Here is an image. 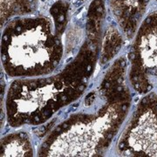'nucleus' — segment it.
<instances>
[{
    "label": "nucleus",
    "instance_id": "1",
    "mask_svg": "<svg viewBox=\"0 0 157 157\" xmlns=\"http://www.w3.org/2000/svg\"><path fill=\"white\" fill-rule=\"evenodd\" d=\"M93 82V88L50 129L39 145V156H101L112 146L130 113L128 62L119 57Z\"/></svg>",
    "mask_w": 157,
    "mask_h": 157
},
{
    "label": "nucleus",
    "instance_id": "2",
    "mask_svg": "<svg viewBox=\"0 0 157 157\" xmlns=\"http://www.w3.org/2000/svg\"><path fill=\"white\" fill-rule=\"evenodd\" d=\"M101 25H86V39L78 52L56 73L33 78H16L6 96V118L11 128L40 126L87 90L99 64Z\"/></svg>",
    "mask_w": 157,
    "mask_h": 157
},
{
    "label": "nucleus",
    "instance_id": "3",
    "mask_svg": "<svg viewBox=\"0 0 157 157\" xmlns=\"http://www.w3.org/2000/svg\"><path fill=\"white\" fill-rule=\"evenodd\" d=\"M56 24V22H55ZM66 27L52 28L45 17L17 18L10 22L2 36L1 60L4 72L11 78H33L56 73L66 62L62 42Z\"/></svg>",
    "mask_w": 157,
    "mask_h": 157
},
{
    "label": "nucleus",
    "instance_id": "4",
    "mask_svg": "<svg viewBox=\"0 0 157 157\" xmlns=\"http://www.w3.org/2000/svg\"><path fill=\"white\" fill-rule=\"evenodd\" d=\"M121 156H157V93L144 94L134 107L116 144Z\"/></svg>",
    "mask_w": 157,
    "mask_h": 157
},
{
    "label": "nucleus",
    "instance_id": "5",
    "mask_svg": "<svg viewBox=\"0 0 157 157\" xmlns=\"http://www.w3.org/2000/svg\"><path fill=\"white\" fill-rule=\"evenodd\" d=\"M128 59V76L131 88L142 95L156 88L157 12L149 14L140 25Z\"/></svg>",
    "mask_w": 157,
    "mask_h": 157
},
{
    "label": "nucleus",
    "instance_id": "6",
    "mask_svg": "<svg viewBox=\"0 0 157 157\" xmlns=\"http://www.w3.org/2000/svg\"><path fill=\"white\" fill-rule=\"evenodd\" d=\"M150 0H111L112 11L128 38L134 37ZM157 1V0H156Z\"/></svg>",
    "mask_w": 157,
    "mask_h": 157
},
{
    "label": "nucleus",
    "instance_id": "7",
    "mask_svg": "<svg viewBox=\"0 0 157 157\" xmlns=\"http://www.w3.org/2000/svg\"><path fill=\"white\" fill-rule=\"evenodd\" d=\"M34 147L25 131L7 134L1 140V156H33Z\"/></svg>",
    "mask_w": 157,
    "mask_h": 157
},
{
    "label": "nucleus",
    "instance_id": "8",
    "mask_svg": "<svg viewBox=\"0 0 157 157\" xmlns=\"http://www.w3.org/2000/svg\"><path fill=\"white\" fill-rule=\"evenodd\" d=\"M123 44L122 37L120 33L113 27L107 29L102 39L101 56L99 64L101 67H105L108 63L114 60V58L119 53Z\"/></svg>",
    "mask_w": 157,
    "mask_h": 157
},
{
    "label": "nucleus",
    "instance_id": "9",
    "mask_svg": "<svg viewBox=\"0 0 157 157\" xmlns=\"http://www.w3.org/2000/svg\"><path fill=\"white\" fill-rule=\"evenodd\" d=\"M37 0H2L1 20L3 23L14 15H24L33 11Z\"/></svg>",
    "mask_w": 157,
    "mask_h": 157
}]
</instances>
